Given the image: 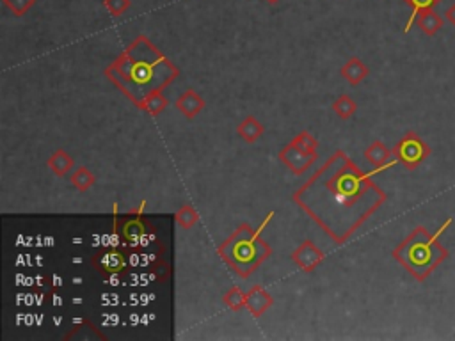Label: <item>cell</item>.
I'll use <instances>...</instances> for the list:
<instances>
[{"label":"cell","mask_w":455,"mask_h":341,"mask_svg":"<svg viewBox=\"0 0 455 341\" xmlns=\"http://www.w3.org/2000/svg\"><path fill=\"white\" fill-rule=\"evenodd\" d=\"M293 201L335 244L344 246L384 204L386 194L347 153L336 151L293 192Z\"/></svg>","instance_id":"6da1fadb"},{"label":"cell","mask_w":455,"mask_h":341,"mask_svg":"<svg viewBox=\"0 0 455 341\" xmlns=\"http://www.w3.org/2000/svg\"><path fill=\"white\" fill-rule=\"evenodd\" d=\"M105 75L137 105L150 92L166 89L178 77V68L146 36H137L111 62Z\"/></svg>","instance_id":"7a4b0ae2"},{"label":"cell","mask_w":455,"mask_h":341,"mask_svg":"<svg viewBox=\"0 0 455 341\" xmlns=\"http://www.w3.org/2000/svg\"><path fill=\"white\" fill-rule=\"evenodd\" d=\"M451 224V218L438 230L436 235L428 233L427 228L418 226L404 242L393 249V258L416 281L424 283L434 270L448 258V251L440 242V235Z\"/></svg>","instance_id":"3957f363"},{"label":"cell","mask_w":455,"mask_h":341,"mask_svg":"<svg viewBox=\"0 0 455 341\" xmlns=\"http://www.w3.org/2000/svg\"><path fill=\"white\" fill-rule=\"evenodd\" d=\"M224 263L239 277H249L272 254L262 235L249 224H242L217 249Z\"/></svg>","instance_id":"277c9868"},{"label":"cell","mask_w":455,"mask_h":341,"mask_svg":"<svg viewBox=\"0 0 455 341\" xmlns=\"http://www.w3.org/2000/svg\"><path fill=\"white\" fill-rule=\"evenodd\" d=\"M393 153L397 157V160L404 165L407 171L416 169L425 158L430 155V148L428 144H425V141L421 137H418L414 132H407L400 141L397 142V146L393 148Z\"/></svg>","instance_id":"5b68a950"},{"label":"cell","mask_w":455,"mask_h":341,"mask_svg":"<svg viewBox=\"0 0 455 341\" xmlns=\"http://www.w3.org/2000/svg\"><path fill=\"white\" fill-rule=\"evenodd\" d=\"M316 158H318V155L301 151L298 146L293 144V142L286 144L285 148L279 151V160H281L293 174L306 173V171L312 167L313 162H315Z\"/></svg>","instance_id":"8992f818"},{"label":"cell","mask_w":455,"mask_h":341,"mask_svg":"<svg viewBox=\"0 0 455 341\" xmlns=\"http://www.w3.org/2000/svg\"><path fill=\"white\" fill-rule=\"evenodd\" d=\"M290 258L302 272H313L324 261V253L312 240H304Z\"/></svg>","instance_id":"52a82bcc"},{"label":"cell","mask_w":455,"mask_h":341,"mask_svg":"<svg viewBox=\"0 0 455 341\" xmlns=\"http://www.w3.org/2000/svg\"><path fill=\"white\" fill-rule=\"evenodd\" d=\"M365 158L370 162L375 171H382V169L390 167L395 162H398L393 150H390V148L386 144H382L381 141H375L368 146L367 150H365Z\"/></svg>","instance_id":"ba28073f"},{"label":"cell","mask_w":455,"mask_h":341,"mask_svg":"<svg viewBox=\"0 0 455 341\" xmlns=\"http://www.w3.org/2000/svg\"><path fill=\"white\" fill-rule=\"evenodd\" d=\"M272 304H274V299L267 293L263 286H253L251 290L246 293V309L249 311L255 319L262 316Z\"/></svg>","instance_id":"9c48e42d"},{"label":"cell","mask_w":455,"mask_h":341,"mask_svg":"<svg viewBox=\"0 0 455 341\" xmlns=\"http://www.w3.org/2000/svg\"><path fill=\"white\" fill-rule=\"evenodd\" d=\"M204 100L197 95L194 89H187L186 92H181L176 100V109L186 116L187 119H194L201 111L204 109Z\"/></svg>","instance_id":"30bf717a"},{"label":"cell","mask_w":455,"mask_h":341,"mask_svg":"<svg viewBox=\"0 0 455 341\" xmlns=\"http://www.w3.org/2000/svg\"><path fill=\"white\" fill-rule=\"evenodd\" d=\"M94 265L98 270L105 274H118L125 269L127 261L120 251H105L94 258Z\"/></svg>","instance_id":"8fae6325"},{"label":"cell","mask_w":455,"mask_h":341,"mask_svg":"<svg viewBox=\"0 0 455 341\" xmlns=\"http://www.w3.org/2000/svg\"><path fill=\"white\" fill-rule=\"evenodd\" d=\"M120 231H121V237L125 238V242H128L130 246H135V244H139L141 238H143L144 233H146V224H144L141 215H134V217L130 218H125Z\"/></svg>","instance_id":"7c38bea8"},{"label":"cell","mask_w":455,"mask_h":341,"mask_svg":"<svg viewBox=\"0 0 455 341\" xmlns=\"http://www.w3.org/2000/svg\"><path fill=\"white\" fill-rule=\"evenodd\" d=\"M340 73H342V77H344L345 81L349 82V84L358 85L368 77L370 69H368V66L365 64V62H363L361 59L352 57V59H349V61L345 62L344 66H342Z\"/></svg>","instance_id":"4fadbf2b"},{"label":"cell","mask_w":455,"mask_h":341,"mask_svg":"<svg viewBox=\"0 0 455 341\" xmlns=\"http://www.w3.org/2000/svg\"><path fill=\"white\" fill-rule=\"evenodd\" d=\"M47 164L55 176L62 178L70 173L71 169H74L75 160H74V157H71L70 153H66L64 150H57L50 155V158H48Z\"/></svg>","instance_id":"5bb4252c"},{"label":"cell","mask_w":455,"mask_h":341,"mask_svg":"<svg viewBox=\"0 0 455 341\" xmlns=\"http://www.w3.org/2000/svg\"><path fill=\"white\" fill-rule=\"evenodd\" d=\"M137 107H139L141 111H144L146 114H150V116L162 114L164 109L167 107V98L164 96V89H160V91L150 92V95H148L146 98H143V100H141L139 104H137Z\"/></svg>","instance_id":"9a60e30c"},{"label":"cell","mask_w":455,"mask_h":341,"mask_svg":"<svg viewBox=\"0 0 455 341\" xmlns=\"http://www.w3.org/2000/svg\"><path fill=\"white\" fill-rule=\"evenodd\" d=\"M237 132H239V135L247 142V144H253V142H256L260 137H262L265 128H263V125L260 123L258 119L253 118V116H247L242 123L239 125Z\"/></svg>","instance_id":"2e32d148"},{"label":"cell","mask_w":455,"mask_h":341,"mask_svg":"<svg viewBox=\"0 0 455 341\" xmlns=\"http://www.w3.org/2000/svg\"><path fill=\"white\" fill-rule=\"evenodd\" d=\"M443 18L438 15L434 9H428V11H424L420 16L416 18V25L424 34L427 36H434L441 31L443 27Z\"/></svg>","instance_id":"e0dca14e"},{"label":"cell","mask_w":455,"mask_h":341,"mask_svg":"<svg viewBox=\"0 0 455 341\" xmlns=\"http://www.w3.org/2000/svg\"><path fill=\"white\" fill-rule=\"evenodd\" d=\"M404 2L409 6V8L413 9V13H411V18H409V22L405 23L404 32L411 31L413 23H416V18L421 15V13L428 11V9H434L438 4H441V0H404Z\"/></svg>","instance_id":"ac0fdd59"},{"label":"cell","mask_w":455,"mask_h":341,"mask_svg":"<svg viewBox=\"0 0 455 341\" xmlns=\"http://www.w3.org/2000/svg\"><path fill=\"white\" fill-rule=\"evenodd\" d=\"M332 111L336 112L340 119H351L358 111V104H356L352 96L342 95L332 102Z\"/></svg>","instance_id":"d6986e66"},{"label":"cell","mask_w":455,"mask_h":341,"mask_svg":"<svg viewBox=\"0 0 455 341\" xmlns=\"http://www.w3.org/2000/svg\"><path fill=\"white\" fill-rule=\"evenodd\" d=\"M70 181H71V185L77 188V190L85 192L93 187L94 183H97V178H94V174L91 173L88 167H84V165H82V167L75 169L74 174H71V178H70Z\"/></svg>","instance_id":"ffe728a7"},{"label":"cell","mask_w":455,"mask_h":341,"mask_svg":"<svg viewBox=\"0 0 455 341\" xmlns=\"http://www.w3.org/2000/svg\"><path fill=\"white\" fill-rule=\"evenodd\" d=\"M197 221H200V215H197V211L194 210L190 204H186V207H181L180 210L176 211V223L178 226L183 228V230L194 228L197 224Z\"/></svg>","instance_id":"44dd1931"},{"label":"cell","mask_w":455,"mask_h":341,"mask_svg":"<svg viewBox=\"0 0 455 341\" xmlns=\"http://www.w3.org/2000/svg\"><path fill=\"white\" fill-rule=\"evenodd\" d=\"M224 304H226L230 309L240 311L242 307H246V293H244L239 286H233L232 290L224 295Z\"/></svg>","instance_id":"7402d4cb"},{"label":"cell","mask_w":455,"mask_h":341,"mask_svg":"<svg viewBox=\"0 0 455 341\" xmlns=\"http://www.w3.org/2000/svg\"><path fill=\"white\" fill-rule=\"evenodd\" d=\"M292 142L298 146L299 150L306 151V153H316V148H318V141H316V139L313 137L308 130H304V132H301L299 135H295Z\"/></svg>","instance_id":"603a6c76"},{"label":"cell","mask_w":455,"mask_h":341,"mask_svg":"<svg viewBox=\"0 0 455 341\" xmlns=\"http://www.w3.org/2000/svg\"><path fill=\"white\" fill-rule=\"evenodd\" d=\"M2 4L9 9L15 16H24L36 6V0H2Z\"/></svg>","instance_id":"cb8c5ba5"},{"label":"cell","mask_w":455,"mask_h":341,"mask_svg":"<svg viewBox=\"0 0 455 341\" xmlns=\"http://www.w3.org/2000/svg\"><path fill=\"white\" fill-rule=\"evenodd\" d=\"M104 6L108 11V15L121 16L130 9L132 2L130 0H104Z\"/></svg>","instance_id":"d4e9b609"},{"label":"cell","mask_w":455,"mask_h":341,"mask_svg":"<svg viewBox=\"0 0 455 341\" xmlns=\"http://www.w3.org/2000/svg\"><path fill=\"white\" fill-rule=\"evenodd\" d=\"M444 18H447L448 22H450L451 25L455 27V4H451L450 8L447 9V13H444Z\"/></svg>","instance_id":"484cf974"},{"label":"cell","mask_w":455,"mask_h":341,"mask_svg":"<svg viewBox=\"0 0 455 341\" xmlns=\"http://www.w3.org/2000/svg\"><path fill=\"white\" fill-rule=\"evenodd\" d=\"M265 2H269V4H276V2H279V0H265Z\"/></svg>","instance_id":"4316f807"}]
</instances>
